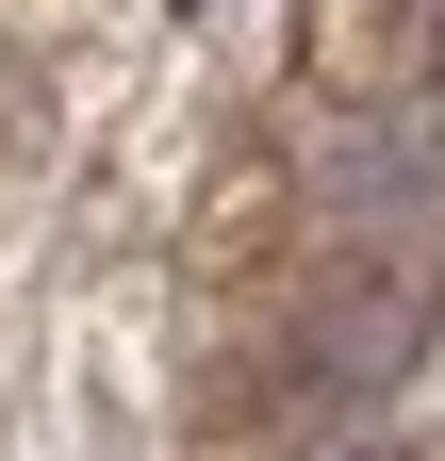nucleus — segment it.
I'll use <instances>...</instances> for the list:
<instances>
[{"instance_id": "7ed1b4c3", "label": "nucleus", "mask_w": 445, "mask_h": 461, "mask_svg": "<svg viewBox=\"0 0 445 461\" xmlns=\"http://www.w3.org/2000/svg\"><path fill=\"white\" fill-rule=\"evenodd\" d=\"M297 461H429V445H413V429H313Z\"/></svg>"}, {"instance_id": "f257e3e1", "label": "nucleus", "mask_w": 445, "mask_h": 461, "mask_svg": "<svg viewBox=\"0 0 445 461\" xmlns=\"http://www.w3.org/2000/svg\"><path fill=\"white\" fill-rule=\"evenodd\" d=\"M429 330H445V280H429L413 248L330 264V280H313V313H297V412H313V429H363L379 395L429 363Z\"/></svg>"}, {"instance_id": "20e7f679", "label": "nucleus", "mask_w": 445, "mask_h": 461, "mask_svg": "<svg viewBox=\"0 0 445 461\" xmlns=\"http://www.w3.org/2000/svg\"><path fill=\"white\" fill-rule=\"evenodd\" d=\"M429 99H445V17H429Z\"/></svg>"}, {"instance_id": "f03ea898", "label": "nucleus", "mask_w": 445, "mask_h": 461, "mask_svg": "<svg viewBox=\"0 0 445 461\" xmlns=\"http://www.w3.org/2000/svg\"><path fill=\"white\" fill-rule=\"evenodd\" d=\"M330 198H347L379 248H445V99L429 115H363V132H330Z\"/></svg>"}]
</instances>
